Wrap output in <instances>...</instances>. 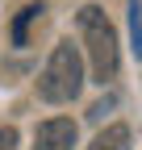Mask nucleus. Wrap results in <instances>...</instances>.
<instances>
[{
    "label": "nucleus",
    "mask_w": 142,
    "mask_h": 150,
    "mask_svg": "<svg viewBox=\"0 0 142 150\" xmlns=\"http://www.w3.org/2000/svg\"><path fill=\"white\" fill-rule=\"evenodd\" d=\"M42 13H46L42 0H33V4H25L21 13H17V21H13V46H29V29H33V21H42Z\"/></svg>",
    "instance_id": "obj_4"
},
{
    "label": "nucleus",
    "mask_w": 142,
    "mask_h": 150,
    "mask_svg": "<svg viewBox=\"0 0 142 150\" xmlns=\"http://www.w3.org/2000/svg\"><path fill=\"white\" fill-rule=\"evenodd\" d=\"M80 33H84V50H88V63H92V79L96 83H109L117 75V29L113 21L104 17L100 4H84L80 8Z\"/></svg>",
    "instance_id": "obj_1"
},
{
    "label": "nucleus",
    "mask_w": 142,
    "mask_h": 150,
    "mask_svg": "<svg viewBox=\"0 0 142 150\" xmlns=\"http://www.w3.org/2000/svg\"><path fill=\"white\" fill-rule=\"evenodd\" d=\"M84 88V59H80V46H71V38H63V42L50 50V59L38 75V92L42 100L50 104H67L75 100Z\"/></svg>",
    "instance_id": "obj_2"
},
{
    "label": "nucleus",
    "mask_w": 142,
    "mask_h": 150,
    "mask_svg": "<svg viewBox=\"0 0 142 150\" xmlns=\"http://www.w3.org/2000/svg\"><path fill=\"white\" fill-rule=\"evenodd\" d=\"M0 150H17V129L0 125Z\"/></svg>",
    "instance_id": "obj_7"
},
{
    "label": "nucleus",
    "mask_w": 142,
    "mask_h": 150,
    "mask_svg": "<svg viewBox=\"0 0 142 150\" xmlns=\"http://www.w3.org/2000/svg\"><path fill=\"white\" fill-rule=\"evenodd\" d=\"M88 150H130V125H104Z\"/></svg>",
    "instance_id": "obj_5"
},
{
    "label": "nucleus",
    "mask_w": 142,
    "mask_h": 150,
    "mask_svg": "<svg viewBox=\"0 0 142 150\" xmlns=\"http://www.w3.org/2000/svg\"><path fill=\"white\" fill-rule=\"evenodd\" d=\"M75 146V121L71 117H50L33 129V150H71Z\"/></svg>",
    "instance_id": "obj_3"
},
{
    "label": "nucleus",
    "mask_w": 142,
    "mask_h": 150,
    "mask_svg": "<svg viewBox=\"0 0 142 150\" xmlns=\"http://www.w3.org/2000/svg\"><path fill=\"white\" fill-rule=\"evenodd\" d=\"M130 38H134V54L142 59V0H130Z\"/></svg>",
    "instance_id": "obj_6"
}]
</instances>
